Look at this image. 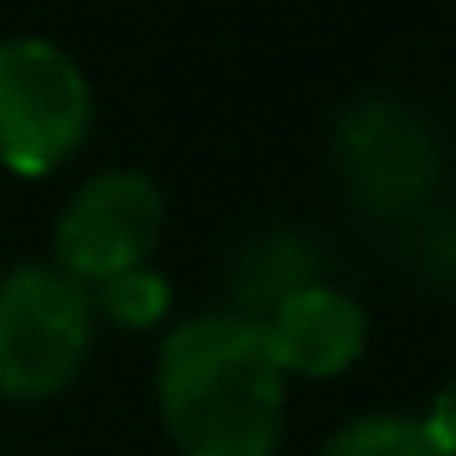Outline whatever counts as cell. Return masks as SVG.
<instances>
[{
  "instance_id": "obj_1",
  "label": "cell",
  "mask_w": 456,
  "mask_h": 456,
  "mask_svg": "<svg viewBox=\"0 0 456 456\" xmlns=\"http://www.w3.org/2000/svg\"><path fill=\"white\" fill-rule=\"evenodd\" d=\"M154 398L181 456H276L287 371L260 319L224 308L175 324L159 345Z\"/></svg>"
},
{
  "instance_id": "obj_2",
  "label": "cell",
  "mask_w": 456,
  "mask_h": 456,
  "mask_svg": "<svg viewBox=\"0 0 456 456\" xmlns=\"http://www.w3.org/2000/svg\"><path fill=\"white\" fill-rule=\"evenodd\" d=\"M96 340L91 287L59 271L53 260H32L0 276V398L48 403L59 398Z\"/></svg>"
},
{
  "instance_id": "obj_3",
  "label": "cell",
  "mask_w": 456,
  "mask_h": 456,
  "mask_svg": "<svg viewBox=\"0 0 456 456\" xmlns=\"http://www.w3.org/2000/svg\"><path fill=\"white\" fill-rule=\"evenodd\" d=\"M96 96L86 69L48 37L0 43V165L43 181L91 138Z\"/></svg>"
},
{
  "instance_id": "obj_4",
  "label": "cell",
  "mask_w": 456,
  "mask_h": 456,
  "mask_svg": "<svg viewBox=\"0 0 456 456\" xmlns=\"http://www.w3.org/2000/svg\"><path fill=\"white\" fill-rule=\"evenodd\" d=\"M159 233H165L159 186L143 170H102L69 197L64 218L53 228V255H59L53 265L96 287L117 271L149 265Z\"/></svg>"
},
{
  "instance_id": "obj_5",
  "label": "cell",
  "mask_w": 456,
  "mask_h": 456,
  "mask_svg": "<svg viewBox=\"0 0 456 456\" xmlns=\"http://www.w3.org/2000/svg\"><path fill=\"white\" fill-rule=\"evenodd\" d=\"M335 154H340L345 191L377 218L414 213L441 181V154H436L430 127L398 102L350 107L340 122V138H335Z\"/></svg>"
},
{
  "instance_id": "obj_6",
  "label": "cell",
  "mask_w": 456,
  "mask_h": 456,
  "mask_svg": "<svg viewBox=\"0 0 456 456\" xmlns=\"http://www.w3.org/2000/svg\"><path fill=\"white\" fill-rule=\"evenodd\" d=\"M260 324L271 335L281 371L287 377H314V382H330V377L350 371L366 355V340H371L366 308L330 281H308V287L287 292Z\"/></svg>"
},
{
  "instance_id": "obj_7",
  "label": "cell",
  "mask_w": 456,
  "mask_h": 456,
  "mask_svg": "<svg viewBox=\"0 0 456 456\" xmlns=\"http://www.w3.org/2000/svg\"><path fill=\"white\" fill-rule=\"evenodd\" d=\"M308 281H319L308 249H303L292 233H271V239H260V244L249 249V260H244V281H239V287H244V308H239V314L265 319L287 292H297V287H308Z\"/></svg>"
},
{
  "instance_id": "obj_8",
  "label": "cell",
  "mask_w": 456,
  "mask_h": 456,
  "mask_svg": "<svg viewBox=\"0 0 456 456\" xmlns=\"http://www.w3.org/2000/svg\"><path fill=\"white\" fill-rule=\"evenodd\" d=\"M91 303H96V319H107L112 330L143 335V330L165 324V314H170V281L154 265H133V271H117L107 281H96Z\"/></svg>"
},
{
  "instance_id": "obj_9",
  "label": "cell",
  "mask_w": 456,
  "mask_h": 456,
  "mask_svg": "<svg viewBox=\"0 0 456 456\" xmlns=\"http://www.w3.org/2000/svg\"><path fill=\"white\" fill-rule=\"evenodd\" d=\"M319 456H446L419 414H366L340 425Z\"/></svg>"
},
{
  "instance_id": "obj_10",
  "label": "cell",
  "mask_w": 456,
  "mask_h": 456,
  "mask_svg": "<svg viewBox=\"0 0 456 456\" xmlns=\"http://www.w3.org/2000/svg\"><path fill=\"white\" fill-rule=\"evenodd\" d=\"M419 419H425V430L441 441V452L456 456V371L436 387V393H430V409H425Z\"/></svg>"
}]
</instances>
